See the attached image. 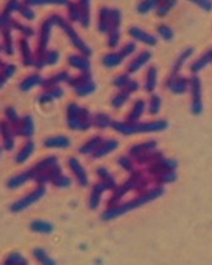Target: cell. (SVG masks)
<instances>
[{"label":"cell","instance_id":"1","mask_svg":"<svg viewBox=\"0 0 212 265\" xmlns=\"http://www.w3.org/2000/svg\"><path fill=\"white\" fill-rule=\"evenodd\" d=\"M165 193V188L163 186H158L155 188L150 189V191H146L144 193H141L137 198L132 199L130 202H126L122 204H116V206H112L109 207L106 212H103L102 218L104 221H111L114 218H118L121 216L126 215V213L131 212V211H135L137 208L143 207L145 204L150 203L153 201H157L158 198L163 196Z\"/></svg>","mask_w":212,"mask_h":265},{"label":"cell","instance_id":"2","mask_svg":"<svg viewBox=\"0 0 212 265\" xmlns=\"http://www.w3.org/2000/svg\"><path fill=\"white\" fill-rule=\"evenodd\" d=\"M168 127H169V122L165 120L149 121V122H140L138 121L135 123L127 122V121H125V122L123 121H113V123H112V128L123 136L163 132V131L168 130Z\"/></svg>","mask_w":212,"mask_h":265},{"label":"cell","instance_id":"3","mask_svg":"<svg viewBox=\"0 0 212 265\" xmlns=\"http://www.w3.org/2000/svg\"><path fill=\"white\" fill-rule=\"evenodd\" d=\"M67 126L73 131H88L93 126V116L88 108H82L79 104L70 103L66 109Z\"/></svg>","mask_w":212,"mask_h":265},{"label":"cell","instance_id":"4","mask_svg":"<svg viewBox=\"0 0 212 265\" xmlns=\"http://www.w3.org/2000/svg\"><path fill=\"white\" fill-rule=\"evenodd\" d=\"M53 18H55L56 26L60 27V28L64 31L65 35H66L67 38L70 40V42L73 43V46H74V47L77 48V50L79 51L80 53H83V55L90 57V56H92V53H93V51H92L90 46L88 45V43L85 42V41L83 40L82 37H80L79 33L75 31L74 27H73L72 23H70V21H66L64 17L57 16V14H55V16H53Z\"/></svg>","mask_w":212,"mask_h":265},{"label":"cell","instance_id":"5","mask_svg":"<svg viewBox=\"0 0 212 265\" xmlns=\"http://www.w3.org/2000/svg\"><path fill=\"white\" fill-rule=\"evenodd\" d=\"M69 85L74 89L75 94L82 98L92 96L97 91V84L90 72H80L79 76L72 77Z\"/></svg>","mask_w":212,"mask_h":265},{"label":"cell","instance_id":"6","mask_svg":"<svg viewBox=\"0 0 212 265\" xmlns=\"http://www.w3.org/2000/svg\"><path fill=\"white\" fill-rule=\"evenodd\" d=\"M145 176V174H144V171H133L131 172V176L130 178L126 181L125 184H122L121 187H117V189H114V193L113 196H112L111 201H109V206H116V204L119 203V201L123 198V197L126 196V194L128 193V192L133 191V189H136L137 191V187L138 184H140L141 179Z\"/></svg>","mask_w":212,"mask_h":265},{"label":"cell","instance_id":"7","mask_svg":"<svg viewBox=\"0 0 212 265\" xmlns=\"http://www.w3.org/2000/svg\"><path fill=\"white\" fill-rule=\"evenodd\" d=\"M45 194H46L45 186L38 184L37 188L33 189L32 192H29L27 196H24L23 198H21L19 201L14 202V203L11 206V211L14 213L23 212V211L28 210L29 207H32L33 204L37 203L38 201H41V199L45 197Z\"/></svg>","mask_w":212,"mask_h":265},{"label":"cell","instance_id":"8","mask_svg":"<svg viewBox=\"0 0 212 265\" xmlns=\"http://www.w3.org/2000/svg\"><path fill=\"white\" fill-rule=\"evenodd\" d=\"M138 89H140V84H138V81H136V80L132 79L127 85H126L125 87L119 89L118 93H117L116 96L112 98V107L116 109L122 108V107L127 103L130 97L132 96L133 93H136Z\"/></svg>","mask_w":212,"mask_h":265},{"label":"cell","instance_id":"9","mask_svg":"<svg viewBox=\"0 0 212 265\" xmlns=\"http://www.w3.org/2000/svg\"><path fill=\"white\" fill-rule=\"evenodd\" d=\"M191 109L194 116H199L203 112V102H202V82L199 77L193 76L191 79Z\"/></svg>","mask_w":212,"mask_h":265},{"label":"cell","instance_id":"10","mask_svg":"<svg viewBox=\"0 0 212 265\" xmlns=\"http://www.w3.org/2000/svg\"><path fill=\"white\" fill-rule=\"evenodd\" d=\"M165 85H167V87L173 94L182 96V94L187 93V92L191 89V79L182 76L180 74L170 75V76L168 77Z\"/></svg>","mask_w":212,"mask_h":265},{"label":"cell","instance_id":"11","mask_svg":"<svg viewBox=\"0 0 212 265\" xmlns=\"http://www.w3.org/2000/svg\"><path fill=\"white\" fill-rule=\"evenodd\" d=\"M53 26H56L55 18H53V16H51L50 18L46 19V21L42 23V26H41L37 53L46 52V51L48 50V43H50L51 33H52Z\"/></svg>","mask_w":212,"mask_h":265},{"label":"cell","instance_id":"12","mask_svg":"<svg viewBox=\"0 0 212 265\" xmlns=\"http://www.w3.org/2000/svg\"><path fill=\"white\" fill-rule=\"evenodd\" d=\"M47 172L50 176V183H52L57 188H69L72 186V179L64 174L60 164L53 165L47 170Z\"/></svg>","mask_w":212,"mask_h":265},{"label":"cell","instance_id":"13","mask_svg":"<svg viewBox=\"0 0 212 265\" xmlns=\"http://www.w3.org/2000/svg\"><path fill=\"white\" fill-rule=\"evenodd\" d=\"M17 136L29 138L35 135V118L31 114H26L16 126H13Z\"/></svg>","mask_w":212,"mask_h":265},{"label":"cell","instance_id":"14","mask_svg":"<svg viewBox=\"0 0 212 265\" xmlns=\"http://www.w3.org/2000/svg\"><path fill=\"white\" fill-rule=\"evenodd\" d=\"M128 35L131 36V38L137 42L144 43V45L149 46V47H154L158 45V38L154 35L149 33L145 29L140 28V27H131L128 29Z\"/></svg>","mask_w":212,"mask_h":265},{"label":"cell","instance_id":"15","mask_svg":"<svg viewBox=\"0 0 212 265\" xmlns=\"http://www.w3.org/2000/svg\"><path fill=\"white\" fill-rule=\"evenodd\" d=\"M58 60H60V53H58L57 50H47L46 52L37 53L33 66H35L36 69L41 70L46 66L56 65L58 62Z\"/></svg>","mask_w":212,"mask_h":265},{"label":"cell","instance_id":"16","mask_svg":"<svg viewBox=\"0 0 212 265\" xmlns=\"http://www.w3.org/2000/svg\"><path fill=\"white\" fill-rule=\"evenodd\" d=\"M151 57H153V52L151 51H141L135 58L131 60L130 64L127 65L128 74H136V72L140 71L143 67H145L151 61Z\"/></svg>","mask_w":212,"mask_h":265},{"label":"cell","instance_id":"17","mask_svg":"<svg viewBox=\"0 0 212 265\" xmlns=\"http://www.w3.org/2000/svg\"><path fill=\"white\" fill-rule=\"evenodd\" d=\"M69 166L70 169H72L77 182L79 183V186L87 187L88 184H89V176H88L87 170H85V167L83 166L82 162H80L77 157H70Z\"/></svg>","mask_w":212,"mask_h":265},{"label":"cell","instance_id":"18","mask_svg":"<svg viewBox=\"0 0 212 265\" xmlns=\"http://www.w3.org/2000/svg\"><path fill=\"white\" fill-rule=\"evenodd\" d=\"M178 164L175 160L173 159H167V157H163V159L158 160V161L153 162V164H150V166L148 167V171L150 172V174L153 175H159L162 174V172H165V171H170V170H175L177 169Z\"/></svg>","mask_w":212,"mask_h":265},{"label":"cell","instance_id":"19","mask_svg":"<svg viewBox=\"0 0 212 265\" xmlns=\"http://www.w3.org/2000/svg\"><path fill=\"white\" fill-rule=\"evenodd\" d=\"M16 131L12 123L8 121L2 122V137H3V146L4 150L7 151H12L16 146Z\"/></svg>","mask_w":212,"mask_h":265},{"label":"cell","instance_id":"20","mask_svg":"<svg viewBox=\"0 0 212 265\" xmlns=\"http://www.w3.org/2000/svg\"><path fill=\"white\" fill-rule=\"evenodd\" d=\"M109 191L108 187L103 183V182H98V183L94 184L93 191H92V194H90L89 198V208L90 210H98L99 206H101L102 202V197H103L104 192Z\"/></svg>","mask_w":212,"mask_h":265},{"label":"cell","instance_id":"21","mask_svg":"<svg viewBox=\"0 0 212 265\" xmlns=\"http://www.w3.org/2000/svg\"><path fill=\"white\" fill-rule=\"evenodd\" d=\"M119 142L117 140H104L103 142L99 145L98 149L90 155L93 159H102V157L107 156V155L112 154V152L116 151L118 149Z\"/></svg>","mask_w":212,"mask_h":265},{"label":"cell","instance_id":"22","mask_svg":"<svg viewBox=\"0 0 212 265\" xmlns=\"http://www.w3.org/2000/svg\"><path fill=\"white\" fill-rule=\"evenodd\" d=\"M19 51H21L22 62H23L24 66H33L36 57L33 55V51L31 48V46H29L27 37H23L19 40Z\"/></svg>","mask_w":212,"mask_h":265},{"label":"cell","instance_id":"23","mask_svg":"<svg viewBox=\"0 0 212 265\" xmlns=\"http://www.w3.org/2000/svg\"><path fill=\"white\" fill-rule=\"evenodd\" d=\"M65 96V91L61 86H53L50 89H46L40 97H38V102L40 104H50L52 102L57 101V99H61Z\"/></svg>","mask_w":212,"mask_h":265},{"label":"cell","instance_id":"24","mask_svg":"<svg viewBox=\"0 0 212 265\" xmlns=\"http://www.w3.org/2000/svg\"><path fill=\"white\" fill-rule=\"evenodd\" d=\"M69 65L72 67H74V69L79 70L80 72H90V70H92V64L89 61V57L83 55V53L70 56Z\"/></svg>","mask_w":212,"mask_h":265},{"label":"cell","instance_id":"25","mask_svg":"<svg viewBox=\"0 0 212 265\" xmlns=\"http://www.w3.org/2000/svg\"><path fill=\"white\" fill-rule=\"evenodd\" d=\"M158 149V142L155 140H150V141H145V142L137 143V145H133L132 147L130 149V156L132 159H136V157L141 156V155L146 154L149 151H153V150Z\"/></svg>","mask_w":212,"mask_h":265},{"label":"cell","instance_id":"26","mask_svg":"<svg viewBox=\"0 0 212 265\" xmlns=\"http://www.w3.org/2000/svg\"><path fill=\"white\" fill-rule=\"evenodd\" d=\"M70 79H72V76H70V74L67 71H58L56 72L55 75H52V76L43 80L41 86H42L43 89H50V87L53 86H60V84H62V82H69Z\"/></svg>","mask_w":212,"mask_h":265},{"label":"cell","instance_id":"27","mask_svg":"<svg viewBox=\"0 0 212 265\" xmlns=\"http://www.w3.org/2000/svg\"><path fill=\"white\" fill-rule=\"evenodd\" d=\"M43 80L45 79H43L38 72L29 75V76H27L26 79H23L19 82V91L23 92V93H28V92H31L32 89H35V87L42 85Z\"/></svg>","mask_w":212,"mask_h":265},{"label":"cell","instance_id":"28","mask_svg":"<svg viewBox=\"0 0 212 265\" xmlns=\"http://www.w3.org/2000/svg\"><path fill=\"white\" fill-rule=\"evenodd\" d=\"M72 145V141L67 136H52L43 141V146L47 149H67Z\"/></svg>","mask_w":212,"mask_h":265},{"label":"cell","instance_id":"29","mask_svg":"<svg viewBox=\"0 0 212 265\" xmlns=\"http://www.w3.org/2000/svg\"><path fill=\"white\" fill-rule=\"evenodd\" d=\"M158 79H159V74H158V67L151 66L149 67L148 72L145 76V84H144V91L146 93L153 94L158 86Z\"/></svg>","mask_w":212,"mask_h":265},{"label":"cell","instance_id":"30","mask_svg":"<svg viewBox=\"0 0 212 265\" xmlns=\"http://www.w3.org/2000/svg\"><path fill=\"white\" fill-rule=\"evenodd\" d=\"M112 28V9L111 8H102L99 12L98 18V29L101 33H107Z\"/></svg>","mask_w":212,"mask_h":265},{"label":"cell","instance_id":"31","mask_svg":"<svg viewBox=\"0 0 212 265\" xmlns=\"http://www.w3.org/2000/svg\"><path fill=\"white\" fill-rule=\"evenodd\" d=\"M29 181H33V170H27V171L21 172V174L16 175L13 178L8 181V188L9 189H18L22 186L28 183Z\"/></svg>","mask_w":212,"mask_h":265},{"label":"cell","instance_id":"32","mask_svg":"<svg viewBox=\"0 0 212 265\" xmlns=\"http://www.w3.org/2000/svg\"><path fill=\"white\" fill-rule=\"evenodd\" d=\"M36 150V143L32 140H28L23 145L21 150L18 151V154L16 155V162L17 164H24L26 161H28L31 159V156L33 155Z\"/></svg>","mask_w":212,"mask_h":265},{"label":"cell","instance_id":"33","mask_svg":"<svg viewBox=\"0 0 212 265\" xmlns=\"http://www.w3.org/2000/svg\"><path fill=\"white\" fill-rule=\"evenodd\" d=\"M193 52L194 50L192 47H188L186 48V50L182 51L180 55L177 57V60L174 61V65H173V69H172V74L170 75H179L180 70L183 69V66L187 64V61L192 57Z\"/></svg>","mask_w":212,"mask_h":265},{"label":"cell","instance_id":"34","mask_svg":"<svg viewBox=\"0 0 212 265\" xmlns=\"http://www.w3.org/2000/svg\"><path fill=\"white\" fill-rule=\"evenodd\" d=\"M146 111V103L145 101H143V99H138V101L135 102V104H133V107L131 108L130 113H128L127 116V122H131V123H135V122H138V121L141 120V117L144 116V113H145Z\"/></svg>","mask_w":212,"mask_h":265},{"label":"cell","instance_id":"35","mask_svg":"<svg viewBox=\"0 0 212 265\" xmlns=\"http://www.w3.org/2000/svg\"><path fill=\"white\" fill-rule=\"evenodd\" d=\"M125 60L126 57L122 55V52L118 51V52L107 53V55L103 57V60H102V62H103L104 66L108 67V69H113V67L122 65V62L125 61Z\"/></svg>","mask_w":212,"mask_h":265},{"label":"cell","instance_id":"36","mask_svg":"<svg viewBox=\"0 0 212 265\" xmlns=\"http://www.w3.org/2000/svg\"><path fill=\"white\" fill-rule=\"evenodd\" d=\"M103 141L104 138L102 137V136H94V137H92L90 140H88L87 142L83 143V145L80 146L79 152L82 155H92L97 149H98L99 145H101Z\"/></svg>","mask_w":212,"mask_h":265},{"label":"cell","instance_id":"37","mask_svg":"<svg viewBox=\"0 0 212 265\" xmlns=\"http://www.w3.org/2000/svg\"><path fill=\"white\" fill-rule=\"evenodd\" d=\"M13 29H2V35H3V43H2V51L6 55L12 56L14 55V41H13Z\"/></svg>","mask_w":212,"mask_h":265},{"label":"cell","instance_id":"38","mask_svg":"<svg viewBox=\"0 0 212 265\" xmlns=\"http://www.w3.org/2000/svg\"><path fill=\"white\" fill-rule=\"evenodd\" d=\"M211 62H212V48L209 51H207L204 55H202L201 57L197 58L196 61L191 65V71L193 72V74H198V72H201L202 70H203L207 65L211 64Z\"/></svg>","mask_w":212,"mask_h":265},{"label":"cell","instance_id":"39","mask_svg":"<svg viewBox=\"0 0 212 265\" xmlns=\"http://www.w3.org/2000/svg\"><path fill=\"white\" fill-rule=\"evenodd\" d=\"M97 174H98V176L101 178V181L108 187L109 191H114V189H117V187L118 186H117L116 178L111 174V171H109L108 169H106V167L103 166L98 167V169H97Z\"/></svg>","mask_w":212,"mask_h":265},{"label":"cell","instance_id":"40","mask_svg":"<svg viewBox=\"0 0 212 265\" xmlns=\"http://www.w3.org/2000/svg\"><path fill=\"white\" fill-rule=\"evenodd\" d=\"M112 123H113V120L109 117V114L103 113V112H99L93 116V126L98 130H106V128L112 127Z\"/></svg>","mask_w":212,"mask_h":265},{"label":"cell","instance_id":"41","mask_svg":"<svg viewBox=\"0 0 212 265\" xmlns=\"http://www.w3.org/2000/svg\"><path fill=\"white\" fill-rule=\"evenodd\" d=\"M31 230L37 233H43V235H50L53 232L55 227L51 222L43 220H36L31 222Z\"/></svg>","mask_w":212,"mask_h":265},{"label":"cell","instance_id":"42","mask_svg":"<svg viewBox=\"0 0 212 265\" xmlns=\"http://www.w3.org/2000/svg\"><path fill=\"white\" fill-rule=\"evenodd\" d=\"M164 157V154H163L162 151H158V150H153V151H149L146 152V154L141 155V156L136 157L135 162H137V164H153V162L158 161V160L163 159Z\"/></svg>","mask_w":212,"mask_h":265},{"label":"cell","instance_id":"43","mask_svg":"<svg viewBox=\"0 0 212 265\" xmlns=\"http://www.w3.org/2000/svg\"><path fill=\"white\" fill-rule=\"evenodd\" d=\"M17 72V66L9 62H3L2 64V87L7 85L11 77H13Z\"/></svg>","mask_w":212,"mask_h":265},{"label":"cell","instance_id":"44","mask_svg":"<svg viewBox=\"0 0 212 265\" xmlns=\"http://www.w3.org/2000/svg\"><path fill=\"white\" fill-rule=\"evenodd\" d=\"M33 256L36 257L38 262L45 265H55L56 260L53 257L50 256V254L47 252V250L42 249V247H37V249L33 250Z\"/></svg>","mask_w":212,"mask_h":265},{"label":"cell","instance_id":"45","mask_svg":"<svg viewBox=\"0 0 212 265\" xmlns=\"http://www.w3.org/2000/svg\"><path fill=\"white\" fill-rule=\"evenodd\" d=\"M163 0H141L137 6V12L140 14H148L154 9H158Z\"/></svg>","mask_w":212,"mask_h":265},{"label":"cell","instance_id":"46","mask_svg":"<svg viewBox=\"0 0 212 265\" xmlns=\"http://www.w3.org/2000/svg\"><path fill=\"white\" fill-rule=\"evenodd\" d=\"M24 4L31 7L38 6H69L70 0H24Z\"/></svg>","mask_w":212,"mask_h":265},{"label":"cell","instance_id":"47","mask_svg":"<svg viewBox=\"0 0 212 265\" xmlns=\"http://www.w3.org/2000/svg\"><path fill=\"white\" fill-rule=\"evenodd\" d=\"M80 8L83 12V21L82 26L88 28L92 23V13H90V0H79Z\"/></svg>","mask_w":212,"mask_h":265},{"label":"cell","instance_id":"48","mask_svg":"<svg viewBox=\"0 0 212 265\" xmlns=\"http://www.w3.org/2000/svg\"><path fill=\"white\" fill-rule=\"evenodd\" d=\"M69 19L72 23L82 24L83 21V12L80 8L79 3H70L69 4Z\"/></svg>","mask_w":212,"mask_h":265},{"label":"cell","instance_id":"49","mask_svg":"<svg viewBox=\"0 0 212 265\" xmlns=\"http://www.w3.org/2000/svg\"><path fill=\"white\" fill-rule=\"evenodd\" d=\"M160 109H162V98H160V96H158V94H153V96L150 97V101H149V114L157 116V114H159Z\"/></svg>","mask_w":212,"mask_h":265},{"label":"cell","instance_id":"50","mask_svg":"<svg viewBox=\"0 0 212 265\" xmlns=\"http://www.w3.org/2000/svg\"><path fill=\"white\" fill-rule=\"evenodd\" d=\"M13 29L14 31H18L19 33H22L23 35V37H32V36H35V29L32 28V27L27 26V24H23L21 23L19 21H17V19H13Z\"/></svg>","mask_w":212,"mask_h":265},{"label":"cell","instance_id":"51","mask_svg":"<svg viewBox=\"0 0 212 265\" xmlns=\"http://www.w3.org/2000/svg\"><path fill=\"white\" fill-rule=\"evenodd\" d=\"M178 0H163L160 6L158 7L157 14L159 17H165L175 6H177Z\"/></svg>","mask_w":212,"mask_h":265},{"label":"cell","instance_id":"52","mask_svg":"<svg viewBox=\"0 0 212 265\" xmlns=\"http://www.w3.org/2000/svg\"><path fill=\"white\" fill-rule=\"evenodd\" d=\"M158 33H159L160 37L164 41H167V42H172L175 37L174 31H173L172 27H169L168 24H160V26L158 27Z\"/></svg>","mask_w":212,"mask_h":265},{"label":"cell","instance_id":"53","mask_svg":"<svg viewBox=\"0 0 212 265\" xmlns=\"http://www.w3.org/2000/svg\"><path fill=\"white\" fill-rule=\"evenodd\" d=\"M155 179H157V182L159 183V186L173 183V182L177 181V172H175V170H170V171L162 172V174L157 175Z\"/></svg>","mask_w":212,"mask_h":265},{"label":"cell","instance_id":"54","mask_svg":"<svg viewBox=\"0 0 212 265\" xmlns=\"http://www.w3.org/2000/svg\"><path fill=\"white\" fill-rule=\"evenodd\" d=\"M7 265H27L28 260L21 254V252H12L6 259Z\"/></svg>","mask_w":212,"mask_h":265},{"label":"cell","instance_id":"55","mask_svg":"<svg viewBox=\"0 0 212 265\" xmlns=\"http://www.w3.org/2000/svg\"><path fill=\"white\" fill-rule=\"evenodd\" d=\"M118 164L119 166L123 167L126 171H130V172L135 171V160L131 159V157L128 156L118 157Z\"/></svg>","mask_w":212,"mask_h":265},{"label":"cell","instance_id":"56","mask_svg":"<svg viewBox=\"0 0 212 265\" xmlns=\"http://www.w3.org/2000/svg\"><path fill=\"white\" fill-rule=\"evenodd\" d=\"M121 41V29H112L108 33V46L111 48H116Z\"/></svg>","mask_w":212,"mask_h":265},{"label":"cell","instance_id":"57","mask_svg":"<svg viewBox=\"0 0 212 265\" xmlns=\"http://www.w3.org/2000/svg\"><path fill=\"white\" fill-rule=\"evenodd\" d=\"M21 7H22V3L19 2V0H9L8 3H7L6 8H4L3 14L12 17V14H14L16 12H19Z\"/></svg>","mask_w":212,"mask_h":265},{"label":"cell","instance_id":"58","mask_svg":"<svg viewBox=\"0 0 212 265\" xmlns=\"http://www.w3.org/2000/svg\"><path fill=\"white\" fill-rule=\"evenodd\" d=\"M19 14L23 17L26 21H35L36 13L33 11V7L27 6V4H22L21 9H19Z\"/></svg>","mask_w":212,"mask_h":265},{"label":"cell","instance_id":"59","mask_svg":"<svg viewBox=\"0 0 212 265\" xmlns=\"http://www.w3.org/2000/svg\"><path fill=\"white\" fill-rule=\"evenodd\" d=\"M6 116L8 122L12 123V126H16L22 118V117H19L18 112L16 111V108H13V107H8V108L6 109Z\"/></svg>","mask_w":212,"mask_h":265},{"label":"cell","instance_id":"60","mask_svg":"<svg viewBox=\"0 0 212 265\" xmlns=\"http://www.w3.org/2000/svg\"><path fill=\"white\" fill-rule=\"evenodd\" d=\"M131 77H130V74L128 72H126V74H121L118 75V76L116 77V79L113 80V85L116 87H118V89H122V87H125L126 85L128 84V82L131 81Z\"/></svg>","mask_w":212,"mask_h":265},{"label":"cell","instance_id":"61","mask_svg":"<svg viewBox=\"0 0 212 265\" xmlns=\"http://www.w3.org/2000/svg\"><path fill=\"white\" fill-rule=\"evenodd\" d=\"M136 50H137V46H136L135 42H127L119 51L122 52V55L125 56L126 58H128L136 52Z\"/></svg>","mask_w":212,"mask_h":265},{"label":"cell","instance_id":"62","mask_svg":"<svg viewBox=\"0 0 212 265\" xmlns=\"http://www.w3.org/2000/svg\"><path fill=\"white\" fill-rule=\"evenodd\" d=\"M191 3L198 6L202 11L211 12L212 11V0H189Z\"/></svg>","mask_w":212,"mask_h":265}]
</instances>
